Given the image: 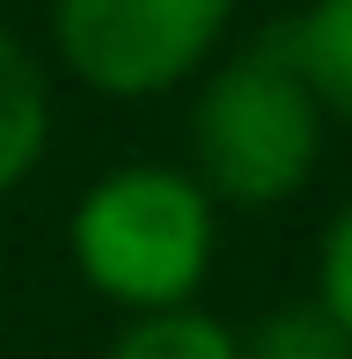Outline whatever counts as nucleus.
<instances>
[{
  "instance_id": "nucleus-1",
  "label": "nucleus",
  "mask_w": 352,
  "mask_h": 359,
  "mask_svg": "<svg viewBox=\"0 0 352 359\" xmlns=\"http://www.w3.org/2000/svg\"><path fill=\"white\" fill-rule=\"evenodd\" d=\"M67 250H74V271L125 316L184 308L198 301L205 271H213L220 213L191 169L125 161L81 191V205L67 220Z\"/></svg>"
},
{
  "instance_id": "nucleus-2",
  "label": "nucleus",
  "mask_w": 352,
  "mask_h": 359,
  "mask_svg": "<svg viewBox=\"0 0 352 359\" xmlns=\"http://www.w3.org/2000/svg\"><path fill=\"white\" fill-rule=\"evenodd\" d=\"M323 125L330 118L279 29L205 74L191 103V176L213 205H286L323 161Z\"/></svg>"
},
{
  "instance_id": "nucleus-3",
  "label": "nucleus",
  "mask_w": 352,
  "mask_h": 359,
  "mask_svg": "<svg viewBox=\"0 0 352 359\" xmlns=\"http://www.w3.org/2000/svg\"><path fill=\"white\" fill-rule=\"evenodd\" d=\"M235 0H52V52L110 103L184 88L220 52Z\"/></svg>"
},
{
  "instance_id": "nucleus-4",
  "label": "nucleus",
  "mask_w": 352,
  "mask_h": 359,
  "mask_svg": "<svg viewBox=\"0 0 352 359\" xmlns=\"http://www.w3.org/2000/svg\"><path fill=\"white\" fill-rule=\"evenodd\" d=\"M52 147V81L15 29H0V198L29 184Z\"/></svg>"
},
{
  "instance_id": "nucleus-5",
  "label": "nucleus",
  "mask_w": 352,
  "mask_h": 359,
  "mask_svg": "<svg viewBox=\"0 0 352 359\" xmlns=\"http://www.w3.org/2000/svg\"><path fill=\"white\" fill-rule=\"evenodd\" d=\"M103 359H243V330L198 301L147 308V316H125V330L110 337Z\"/></svg>"
},
{
  "instance_id": "nucleus-6",
  "label": "nucleus",
  "mask_w": 352,
  "mask_h": 359,
  "mask_svg": "<svg viewBox=\"0 0 352 359\" xmlns=\"http://www.w3.org/2000/svg\"><path fill=\"white\" fill-rule=\"evenodd\" d=\"M286 52L316 88L323 118L352 125V0H309V15L286 29Z\"/></svg>"
},
{
  "instance_id": "nucleus-7",
  "label": "nucleus",
  "mask_w": 352,
  "mask_h": 359,
  "mask_svg": "<svg viewBox=\"0 0 352 359\" xmlns=\"http://www.w3.org/2000/svg\"><path fill=\"white\" fill-rule=\"evenodd\" d=\"M243 359H352V337L316 301H279L257 330L243 337Z\"/></svg>"
},
{
  "instance_id": "nucleus-8",
  "label": "nucleus",
  "mask_w": 352,
  "mask_h": 359,
  "mask_svg": "<svg viewBox=\"0 0 352 359\" xmlns=\"http://www.w3.org/2000/svg\"><path fill=\"white\" fill-rule=\"evenodd\" d=\"M316 308L352 337V198L330 213L323 250H316Z\"/></svg>"
}]
</instances>
